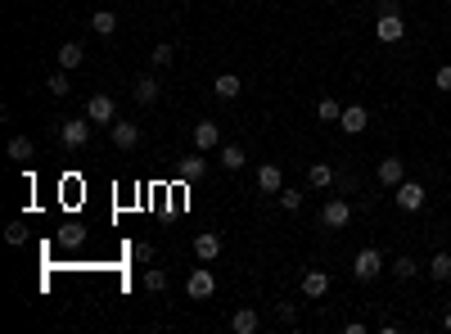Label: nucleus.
<instances>
[{
	"mask_svg": "<svg viewBox=\"0 0 451 334\" xmlns=\"http://www.w3.org/2000/svg\"><path fill=\"white\" fill-rule=\"evenodd\" d=\"M365 122H370V113H365L361 104H348V108H343V118H338V127H343L348 135H357V131H365Z\"/></svg>",
	"mask_w": 451,
	"mask_h": 334,
	"instance_id": "nucleus-13",
	"label": "nucleus"
},
{
	"mask_svg": "<svg viewBox=\"0 0 451 334\" xmlns=\"http://www.w3.org/2000/svg\"><path fill=\"white\" fill-rule=\"evenodd\" d=\"M375 177H379V185L397 190V185L406 181V163H401V158H379V172H375Z\"/></svg>",
	"mask_w": 451,
	"mask_h": 334,
	"instance_id": "nucleus-9",
	"label": "nucleus"
},
{
	"mask_svg": "<svg viewBox=\"0 0 451 334\" xmlns=\"http://www.w3.org/2000/svg\"><path fill=\"white\" fill-rule=\"evenodd\" d=\"M258 325H262V316L253 312V307H239V312L230 316V330L235 334H258Z\"/></svg>",
	"mask_w": 451,
	"mask_h": 334,
	"instance_id": "nucleus-15",
	"label": "nucleus"
},
{
	"mask_svg": "<svg viewBox=\"0 0 451 334\" xmlns=\"http://www.w3.org/2000/svg\"><path fill=\"white\" fill-rule=\"evenodd\" d=\"M321 221L330 230H343L348 221H352V204L348 199H330V204H325V213H321Z\"/></svg>",
	"mask_w": 451,
	"mask_h": 334,
	"instance_id": "nucleus-8",
	"label": "nucleus"
},
{
	"mask_svg": "<svg viewBox=\"0 0 451 334\" xmlns=\"http://www.w3.org/2000/svg\"><path fill=\"white\" fill-rule=\"evenodd\" d=\"M302 294L307 299H325L330 294V276L325 271H302Z\"/></svg>",
	"mask_w": 451,
	"mask_h": 334,
	"instance_id": "nucleus-12",
	"label": "nucleus"
},
{
	"mask_svg": "<svg viewBox=\"0 0 451 334\" xmlns=\"http://www.w3.org/2000/svg\"><path fill=\"white\" fill-rule=\"evenodd\" d=\"M217 145H222V131H217V122H199V127H194V150H217Z\"/></svg>",
	"mask_w": 451,
	"mask_h": 334,
	"instance_id": "nucleus-11",
	"label": "nucleus"
},
{
	"mask_svg": "<svg viewBox=\"0 0 451 334\" xmlns=\"http://www.w3.org/2000/svg\"><path fill=\"white\" fill-rule=\"evenodd\" d=\"M9 158H14V163H28V158H32V140H28V135H14V140H9Z\"/></svg>",
	"mask_w": 451,
	"mask_h": 334,
	"instance_id": "nucleus-23",
	"label": "nucleus"
},
{
	"mask_svg": "<svg viewBox=\"0 0 451 334\" xmlns=\"http://www.w3.org/2000/svg\"><path fill=\"white\" fill-rule=\"evenodd\" d=\"M172 59H176V50H172L167 41H163V45H154V50H149V64H154V68H172Z\"/></svg>",
	"mask_w": 451,
	"mask_h": 334,
	"instance_id": "nucleus-27",
	"label": "nucleus"
},
{
	"mask_svg": "<svg viewBox=\"0 0 451 334\" xmlns=\"http://www.w3.org/2000/svg\"><path fill=\"white\" fill-rule=\"evenodd\" d=\"M59 135H64L68 150H81V145L91 140V118H72V122H64V127H59Z\"/></svg>",
	"mask_w": 451,
	"mask_h": 334,
	"instance_id": "nucleus-5",
	"label": "nucleus"
},
{
	"mask_svg": "<svg viewBox=\"0 0 451 334\" xmlns=\"http://www.w3.org/2000/svg\"><path fill=\"white\" fill-rule=\"evenodd\" d=\"M144 289H149V294H163V289H167V271L149 267V271H144Z\"/></svg>",
	"mask_w": 451,
	"mask_h": 334,
	"instance_id": "nucleus-29",
	"label": "nucleus"
},
{
	"mask_svg": "<svg viewBox=\"0 0 451 334\" xmlns=\"http://www.w3.org/2000/svg\"><path fill=\"white\" fill-rule=\"evenodd\" d=\"M131 91H136V100H140V104H154L163 86H158V77H136V86H131Z\"/></svg>",
	"mask_w": 451,
	"mask_h": 334,
	"instance_id": "nucleus-17",
	"label": "nucleus"
},
{
	"mask_svg": "<svg viewBox=\"0 0 451 334\" xmlns=\"http://www.w3.org/2000/svg\"><path fill=\"white\" fill-rule=\"evenodd\" d=\"M222 167L226 172H239L244 167V150H239V145H222Z\"/></svg>",
	"mask_w": 451,
	"mask_h": 334,
	"instance_id": "nucleus-24",
	"label": "nucleus"
},
{
	"mask_svg": "<svg viewBox=\"0 0 451 334\" xmlns=\"http://www.w3.org/2000/svg\"><path fill=\"white\" fill-rule=\"evenodd\" d=\"M316 118H321V122H338V118H343V108L325 95V100H316Z\"/></svg>",
	"mask_w": 451,
	"mask_h": 334,
	"instance_id": "nucleus-28",
	"label": "nucleus"
},
{
	"mask_svg": "<svg viewBox=\"0 0 451 334\" xmlns=\"http://www.w3.org/2000/svg\"><path fill=\"white\" fill-rule=\"evenodd\" d=\"M443 330H451V312H447V316H443Z\"/></svg>",
	"mask_w": 451,
	"mask_h": 334,
	"instance_id": "nucleus-36",
	"label": "nucleus"
},
{
	"mask_svg": "<svg viewBox=\"0 0 451 334\" xmlns=\"http://www.w3.org/2000/svg\"><path fill=\"white\" fill-rule=\"evenodd\" d=\"M185 294H190L194 303H203V299H212V294H217V276L208 271V262L190 271V280H185Z\"/></svg>",
	"mask_w": 451,
	"mask_h": 334,
	"instance_id": "nucleus-2",
	"label": "nucleus"
},
{
	"mask_svg": "<svg viewBox=\"0 0 451 334\" xmlns=\"http://www.w3.org/2000/svg\"><path fill=\"white\" fill-rule=\"evenodd\" d=\"M393 276H397V280H416V276H420V262H416V257H397V262H393Z\"/></svg>",
	"mask_w": 451,
	"mask_h": 334,
	"instance_id": "nucleus-26",
	"label": "nucleus"
},
{
	"mask_svg": "<svg viewBox=\"0 0 451 334\" xmlns=\"http://www.w3.org/2000/svg\"><path fill=\"white\" fill-rule=\"evenodd\" d=\"M393 194H397V208H406V213H420L424 208V185L420 181H401Z\"/></svg>",
	"mask_w": 451,
	"mask_h": 334,
	"instance_id": "nucleus-6",
	"label": "nucleus"
},
{
	"mask_svg": "<svg viewBox=\"0 0 451 334\" xmlns=\"http://www.w3.org/2000/svg\"><path fill=\"white\" fill-rule=\"evenodd\" d=\"M86 118H91V122H118L113 95H91V100H86Z\"/></svg>",
	"mask_w": 451,
	"mask_h": 334,
	"instance_id": "nucleus-7",
	"label": "nucleus"
},
{
	"mask_svg": "<svg viewBox=\"0 0 451 334\" xmlns=\"http://www.w3.org/2000/svg\"><path fill=\"white\" fill-rule=\"evenodd\" d=\"M212 91H217V100H235V95L244 91V82L235 77V72H222V77L212 82Z\"/></svg>",
	"mask_w": 451,
	"mask_h": 334,
	"instance_id": "nucleus-16",
	"label": "nucleus"
},
{
	"mask_svg": "<svg viewBox=\"0 0 451 334\" xmlns=\"http://www.w3.org/2000/svg\"><path fill=\"white\" fill-rule=\"evenodd\" d=\"M81 59H86V50H81V45H77V41H64V50H59V68H64V72H68V68H77V64H81Z\"/></svg>",
	"mask_w": 451,
	"mask_h": 334,
	"instance_id": "nucleus-19",
	"label": "nucleus"
},
{
	"mask_svg": "<svg viewBox=\"0 0 451 334\" xmlns=\"http://www.w3.org/2000/svg\"><path fill=\"white\" fill-rule=\"evenodd\" d=\"M429 276L433 280H451V253H433L429 257Z\"/></svg>",
	"mask_w": 451,
	"mask_h": 334,
	"instance_id": "nucleus-22",
	"label": "nucleus"
},
{
	"mask_svg": "<svg viewBox=\"0 0 451 334\" xmlns=\"http://www.w3.org/2000/svg\"><path fill=\"white\" fill-rule=\"evenodd\" d=\"M113 145L118 150H136L140 145V122H113Z\"/></svg>",
	"mask_w": 451,
	"mask_h": 334,
	"instance_id": "nucleus-10",
	"label": "nucleus"
},
{
	"mask_svg": "<svg viewBox=\"0 0 451 334\" xmlns=\"http://www.w3.org/2000/svg\"><path fill=\"white\" fill-rule=\"evenodd\" d=\"M181 181H199L203 177V172H208V163H203V158H181Z\"/></svg>",
	"mask_w": 451,
	"mask_h": 334,
	"instance_id": "nucleus-21",
	"label": "nucleus"
},
{
	"mask_svg": "<svg viewBox=\"0 0 451 334\" xmlns=\"http://www.w3.org/2000/svg\"><path fill=\"white\" fill-rule=\"evenodd\" d=\"M45 91H50V95H55V100H64V95L72 91V82H68V72H64V68H59V72H55V77H50V82H45Z\"/></svg>",
	"mask_w": 451,
	"mask_h": 334,
	"instance_id": "nucleus-25",
	"label": "nucleus"
},
{
	"mask_svg": "<svg viewBox=\"0 0 451 334\" xmlns=\"http://www.w3.org/2000/svg\"><path fill=\"white\" fill-rule=\"evenodd\" d=\"M307 181L316 185V190H325V185L334 181V167H330V163H312V167H307Z\"/></svg>",
	"mask_w": 451,
	"mask_h": 334,
	"instance_id": "nucleus-20",
	"label": "nucleus"
},
{
	"mask_svg": "<svg viewBox=\"0 0 451 334\" xmlns=\"http://www.w3.org/2000/svg\"><path fill=\"white\" fill-rule=\"evenodd\" d=\"M280 208H285V213H298V208H302V190H289V185H285V190H280Z\"/></svg>",
	"mask_w": 451,
	"mask_h": 334,
	"instance_id": "nucleus-30",
	"label": "nucleus"
},
{
	"mask_svg": "<svg viewBox=\"0 0 451 334\" xmlns=\"http://www.w3.org/2000/svg\"><path fill=\"white\" fill-rule=\"evenodd\" d=\"M91 32H95V36H113V32H118V14H108V9L91 14Z\"/></svg>",
	"mask_w": 451,
	"mask_h": 334,
	"instance_id": "nucleus-18",
	"label": "nucleus"
},
{
	"mask_svg": "<svg viewBox=\"0 0 451 334\" xmlns=\"http://www.w3.org/2000/svg\"><path fill=\"white\" fill-rule=\"evenodd\" d=\"M5 240H9V244H23V240H28V226H23V221H14V226L5 230Z\"/></svg>",
	"mask_w": 451,
	"mask_h": 334,
	"instance_id": "nucleus-34",
	"label": "nucleus"
},
{
	"mask_svg": "<svg viewBox=\"0 0 451 334\" xmlns=\"http://www.w3.org/2000/svg\"><path fill=\"white\" fill-rule=\"evenodd\" d=\"M59 240H64V249H77V244L86 240V230H81V226H68L64 235H59Z\"/></svg>",
	"mask_w": 451,
	"mask_h": 334,
	"instance_id": "nucleus-31",
	"label": "nucleus"
},
{
	"mask_svg": "<svg viewBox=\"0 0 451 334\" xmlns=\"http://www.w3.org/2000/svg\"><path fill=\"white\" fill-rule=\"evenodd\" d=\"M375 36H379L384 45H397L401 36H406V18H401V9L393 5V0H384V9H379V23H375Z\"/></svg>",
	"mask_w": 451,
	"mask_h": 334,
	"instance_id": "nucleus-1",
	"label": "nucleus"
},
{
	"mask_svg": "<svg viewBox=\"0 0 451 334\" xmlns=\"http://www.w3.org/2000/svg\"><path fill=\"white\" fill-rule=\"evenodd\" d=\"M131 257H136V262H154V244H136Z\"/></svg>",
	"mask_w": 451,
	"mask_h": 334,
	"instance_id": "nucleus-35",
	"label": "nucleus"
},
{
	"mask_svg": "<svg viewBox=\"0 0 451 334\" xmlns=\"http://www.w3.org/2000/svg\"><path fill=\"white\" fill-rule=\"evenodd\" d=\"M433 86H438V91H451V64H443L433 72Z\"/></svg>",
	"mask_w": 451,
	"mask_h": 334,
	"instance_id": "nucleus-33",
	"label": "nucleus"
},
{
	"mask_svg": "<svg viewBox=\"0 0 451 334\" xmlns=\"http://www.w3.org/2000/svg\"><path fill=\"white\" fill-rule=\"evenodd\" d=\"M379 271H384V253L379 249H361L357 262H352V276H357V280H375Z\"/></svg>",
	"mask_w": 451,
	"mask_h": 334,
	"instance_id": "nucleus-3",
	"label": "nucleus"
},
{
	"mask_svg": "<svg viewBox=\"0 0 451 334\" xmlns=\"http://www.w3.org/2000/svg\"><path fill=\"white\" fill-rule=\"evenodd\" d=\"M258 190H266V194H280V190H285V177H280L275 163H262V167H258Z\"/></svg>",
	"mask_w": 451,
	"mask_h": 334,
	"instance_id": "nucleus-14",
	"label": "nucleus"
},
{
	"mask_svg": "<svg viewBox=\"0 0 451 334\" xmlns=\"http://www.w3.org/2000/svg\"><path fill=\"white\" fill-rule=\"evenodd\" d=\"M194 257H199V262H217V257H222V235H217V230H199V235H194Z\"/></svg>",
	"mask_w": 451,
	"mask_h": 334,
	"instance_id": "nucleus-4",
	"label": "nucleus"
},
{
	"mask_svg": "<svg viewBox=\"0 0 451 334\" xmlns=\"http://www.w3.org/2000/svg\"><path fill=\"white\" fill-rule=\"evenodd\" d=\"M275 316L285 321V325H294V321H298V307H294V303H275Z\"/></svg>",
	"mask_w": 451,
	"mask_h": 334,
	"instance_id": "nucleus-32",
	"label": "nucleus"
}]
</instances>
